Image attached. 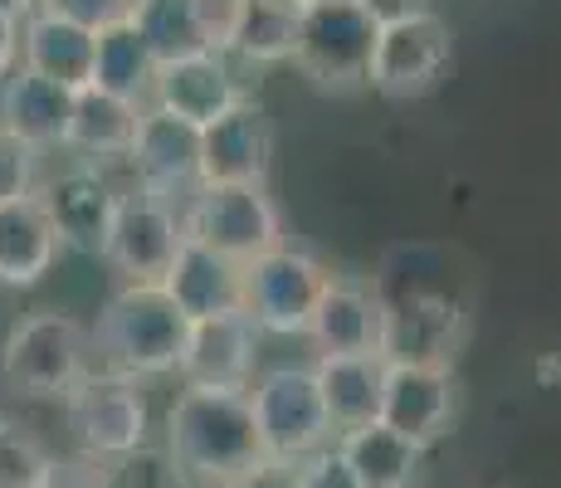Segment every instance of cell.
Listing matches in <instances>:
<instances>
[{
	"instance_id": "cell-7",
	"label": "cell",
	"mask_w": 561,
	"mask_h": 488,
	"mask_svg": "<svg viewBox=\"0 0 561 488\" xmlns=\"http://www.w3.org/2000/svg\"><path fill=\"white\" fill-rule=\"evenodd\" d=\"M181 230L234 264H250L284 245V215L264 186H196L181 201Z\"/></svg>"
},
{
	"instance_id": "cell-14",
	"label": "cell",
	"mask_w": 561,
	"mask_h": 488,
	"mask_svg": "<svg viewBox=\"0 0 561 488\" xmlns=\"http://www.w3.org/2000/svg\"><path fill=\"white\" fill-rule=\"evenodd\" d=\"M35 195H39V205H45L54 235H59V249L103 259L107 230H113V211H117V186L99 167L79 161V167L49 177L45 186H35Z\"/></svg>"
},
{
	"instance_id": "cell-21",
	"label": "cell",
	"mask_w": 561,
	"mask_h": 488,
	"mask_svg": "<svg viewBox=\"0 0 561 488\" xmlns=\"http://www.w3.org/2000/svg\"><path fill=\"white\" fill-rule=\"evenodd\" d=\"M93 45H99V30L73 25L49 10L20 20V64L64 83V89H83L93 79Z\"/></svg>"
},
{
	"instance_id": "cell-34",
	"label": "cell",
	"mask_w": 561,
	"mask_h": 488,
	"mask_svg": "<svg viewBox=\"0 0 561 488\" xmlns=\"http://www.w3.org/2000/svg\"><path fill=\"white\" fill-rule=\"evenodd\" d=\"M39 10H49V15L73 20V25L103 30V25H117V20H127L133 0H39Z\"/></svg>"
},
{
	"instance_id": "cell-30",
	"label": "cell",
	"mask_w": 561,
	"mask_h": 488,
	"mask_svg": "<svg viewBox=\"0 0 561 488\" xmlns=\"http://www.w3.org/2000/svg\"><path fill=\"white\" fill-rule=\"evenodd\" d=\"M49 444L15 416L0 425V488H35L49 469Z\"/></svg>"
},
{
	"instance_id": "cell-19",
	"label": "cell",
	"mask_w": 561,
	"mask_h": 488,
	"mask_svg": "<svg viewBox=\"0 0 561 488\" xmlns=\"http://www.w3.org/2000/svg\"><path fill=\"white\" fill-rule=\"evenodd\" d=\"M69 117H73V89L25 69V64H15L0 79V127L15 133L20 143L39 151L64 147L69 143Z\"/></svg>"
},
{
	"instance_id": "cell-3",
	"label": "cell",
	"mask_w": 561,
	"mask_h": 488,
	"mask_svg": "<svg viewBox=\"0 0 561 488\" xmlns=\"http://www.w3.org/2000/svg\"><path fill=\"white\" fill-rule=\"evenodd\" d=\"M89 356L93 338L73 313H25L0 338V386L25 400H64L83 382V372H93Z\"/></svg>"
},
{
	"instance_id": "cell-26",
	"label": "cell",
	"mask_w": 561,
	"mask_h": 488,
	"mask_svg": "<svg viewBox=\"0 0 561 488\" xmlns=\"http://www.w3.org/2000/svg\"><path fill=\"white\" fill-rule=\"evenodd\" d=\"M152 79H157V59L142 45V35L133 30V20H117V25L99 30V45H93V79L99 89L147 103L152 98Z\"/></svg>"
},
{
	"instance_id": "cell-23",
	"label": "cell",
	"mask_w": 561,
	"mask_h": 488,
	"mask_svg": "<svg viewBox=\"0 0 561 488\" xmlns=\"http://www.w3.org/2000/svg\"><path fill=\"white\" fill-rule=\"evenodd\" d=\"M332 444L342 450V459H347V469L357 474L362 488H415L420 464H425V444L405 440L401 430L381 425V420L337 430Z\"/></svg>"
},
{
	"instance_id": "cell-8",
	"label": "cell",
	"mask_w": 561,
	"mask_h": 488,
	"mask_svg": "<svg viewBox=\"0 0 561 488\" xmlns=\"http://www.w3.org/2000/svg\"><path fill=\"white\" fill-rule=\"evenodd\" d=\"M64 420L89 464H107L147 444V396L123 372H83V382L64 396Z\"/></svg>"
},
{
	"instance_id": "cell-18",
	"label": "cell",
	"mask_w": 561,
	"mask_h": 488,
	"mask_svg": "<svg viewBox=\"0 0 561 488\" xmlns=\"http://www.w3.org/2000/svg\"><path fill=\"white\" fill-rule=\"evenodd\" d=\"M304 338L318 347V356H352L381 352V293L362 279H328L312 303Z\"/></svg>"
},
{
	"instance_id": "cell-10",
	"label": "cell",
	"mask_w": 561,
	"mask_h": 488,
	"mask_svg": "<svg viewBox=\"0 0 561 488\" xmlns=\"http://www.w3.org/2000/svg\"><path fill=\"white\" fill-rule=\"evenodd\" d=\"M381 293V356L415 366H455V352L469 332V313L449 288Z\"/></svg>"
},
{
	"instance_id": "cell-29",
	"label": "cell",
	"mask_w": 561,
	"mask_h": 488,
	"mask_svg": "<svg viewBox=\"0 0 561 488\" xmlns=\"http://www.w3.org/2000/svg\"><path fill=\"white\" fill-rule=\"evenodd\" d=\"M99 488H196V484L176 469V459L167 450L137 444L133 454H117V459L99 464Z\"/></svg>"
},
{
	"instance_id": "cell-11",
	"label": "cell",
	"mask_w": 561,
	"mask_h": 488,
	"mask_svg": "<svg viewBox=\"0 0 561 488\" xmlns=\"http://www.w3.org/2000/svg\"><path fill=\"white\" fill-rule=\"evenodd\" d=\"M181 240V205L167 201V195L133 186L117 191V211H113V230H107L103 259L117 269L123 284H147V279H161L176 259Z\"/></svg>"
},
{
	"instance_id": "cell-22",
	"label": "cell",
	"mask_w": 561,
	"mask_h": 488,
	"mask_svg": "<svg viewBox=\"0 0 561 488\" xmlns=\"http://www.w3.org/2000/svg\"><path fill=\"white\" fill-rule=\"evenodd\" d=\"M59 259V235H54L39 195L0 205V284L5 288H35Z\"/></svg>"
},
{
	"instance_id": "cell-41",
	"label": "cell",
	"mask_w": 561,
	"mask_h": 488,
	"mask_svg": "<svg viewBox=\"0 0 561 488\" xmlns=\"http://www.w3.org/2000/svg\"><path fill=\"white\" fill-rule=\"evenodd\" d=\"M294 5H312V0H294Z\"/></svg>"
},
{
	"instance_id": "cell-37",
	"label": "cell",
	"mask_w": 561,
	"mask_h": 488,
	"mask_svg": "<svg viewBox=\"0 0 561 488\" xmlns=\"http://www.w3.org/2000/svg\"><path fill=\"white\" fill-rule=\"evenodd\" d=\"M20 64V20L0 15V79Z\"/></svg>"
},
{
	"instance_id": "cell-12",
	"label": "cell",
	"mask_w": 561,
	"mask_h": 488,
	"mask_svg": "<svg viewBox=\"0 0 561 488\" xmlns=\"http://www.w3.org/2000/svg\"><path fill=\"white\" fill-rule=\"evenodd\" d=\"M459 416V376L455 366H415V362H386L381 410L376 420L401 430L415 444H435L449 435Z\"/></svg>"
},
{
	"instance_id": "cell-35",
	"label": "cell",
	"mask_w": 561,
	"mask_h": 488,
	"mask_svg": "<svg viewBox=\"0 0 561 488\" xmlns=\"http://www.w3.org/2000/svg\"><path fill=\"white\" fill-rule=\"evenodd\" d=\"M220 488H294V464L259 459V464H250V469L230 474Z\"/></svg>"
},
{
	"instance_id": "cell-25",
	"label": "cell",
	"mask_w": 561,
	"mask_h": 488,
	"mask_svg": "<svg viewBox=\"0 0 561 488\" xmlns=\"http://www.w3.org/2000/svg\"><path fill=\"white\" fill-rule=\"evenodd\" d=\"M142 107L133 98H117L99 89V83H83L73 89V117H69V143L83 157H127L137 137V123H142Z\"/></svg>"
},
{
	"instance_id": "cell-36",
	"label": "cell",
	"mask_w": 561,
	"mask_h": 488,
	"mask_svg": "<svg viewBox=\"0 0 561 488\" xmlns=\"http://www.w3.org/2000/svg\"><path fill=\"white\" fill-rule=\"evenodd\" d=\"M35 488H99V464L89 459H49L45 479Z\"/></svg>"
},
{
	"instance_id": "cell-27",
	"label": "cell",
	"mask_w": 561,
	"mask_h": 488,
	"mask_svg": "<svg viewBox=\"0 0 561 488\" xmlns=\"http://www.w3.org/2000/svg\"><path fill=\"white\" fill-rule=\"evenodd\" d=\"M298 20H304V5H294V0H244L230 54L244 64H259V69L288 64L298 45Z\"/></svg>"
},
{
	"instance_id": "cell-2",
	"label": "cell",
	"mask_w": 561,
	"mask_h": 488,
	"mask_svg": "<svg viewBox=\"0 0 561 488\" xmlns=\"http://www.w3.org/2000/svg\"><path fill=\"white\" fill-rule=\"evenodd\" d=\"M186 332H191V318L176 308V298L161 288V279H147V284H117L107 293L99 328L89 338L99 347L107 372H123L133 382H142V376L176 372Z\"/></svg>"
},
{
	"instance_id": "cell-31",
	"label": "cell",
	"mask_w": 561,
	"mask_h": 488,
	"mask_svg": "<svg viewBox=\"0 0 561 488\" xmlns=\"http://www.w3.org/2000/svg\"><path fill=\"white\" fill-rule=\"evenodd\" d=\"M39 157H45L39 147L20 143L15 133H5V127H0V205L20 201V195H35V186H39Z\"/></svg>"
},
{
	"instance_id": "cell-20",
	"label": "cell",
	"mask_w": 561,
	"mask_h": 488,
	"mask_svg": "<svg viewBox=\"0 0 561 488\" xmlns=\"http://www.w3.org/2000/svg\"><path fill=\"white\" fill-rule=\"evenodd\" d=\"M161 288L176 298V308L196 318H220V313L240 308V264L225 254H215L201 240H181L171 269L161 274Z\"/></svg>"
},
{
	"instance_id": "cell-9",
	"label": "cell",
	"mask_w": 561,
	"mask_h": 488,
	"mask_svg": "<svg viewBox=\"0 0 561 488\" xmlns=\"http://www.w3.org/2000/svg\"><path fill=\"white\" fill-rule=\"evenodd\" d=\"M328 269L308 254V249L278 245L268 254L240 264V313L254 322L259 332H274V338H304L312 303H318L322 284H328Z\"/></svg>"
},
{
	"instance_id": "cell-1",
	"label": "cell",
	"mask_w": 561,
	"mask_h": 488,
	"mask_svg": "<svg viewBox=\"0 0 561 488\" xmlns=\"http://www.w3.org/2000/svg\"><path fill=\"white\" fill-rule=\"evenodd\" d=\"M161 450L176 459L196 488H220L230 474L264 459L250 410V390L225 386H186L167 410V444Z\"/></svg>"
},
{
	"instance_id": "cell-38",
	"label": "cell",
	"mask_w": 561,
	"mask_h": 488,
	"mask_svg": "<svg viewBox=\"0 0 561 488\" xmlns=\"http://www.w3.org/2000/svg\"><path fill=\"white\" fill-rule=\"evenodd\" d=\"M366 10H371L376 20H396V15H405V10H420L425 0H362Z\"/></svg>"
},
{
	"instance_id": "cell-17",
	"label": "cell",
	"mask_w": 561,
	"mask_h": 488,
	"mask_svg": "<svg viewBox=\"0 0 561 488\" xmlns=\"http://www.w3.org/2000/svg\"><path fill=\"white\" fill-rule=\"evenodd\" d=\"M244 93V83L234 79L230 69V54H186V59H171L157 64V79H152V98L147 103L161 107L171 117H186V123H215L220 113H230Z\"/></svg>"
},
{
	"instance_id": "cell-13",
	"label": "cell",
	"mask_w": 561,
	"mask_h": 488,
	"mask_svg": "<svg viewBox=\"0 0 561 488\" xmlns=\"http://www.w3.org/2000/svg\"><path fill=\"white\" fill-rule=\"evenodd\" d=\"M274 171V123L254 98L201 127V186H264Z\"/></svg>"
},
{
	"instance_id": "cell-28",
	"label": "cell",
	"mask_w": 561,
	"mask_h": 488,
	"mask_svg": "<svg viewBox=\"0 0 561 488\" xmlns=\"http://www.w3.org/2000/svg\"><path fill=\"white\" fill-rule=\"evenodd\" d=\"M127 20H133V30L142 35V45L152 49L157 64L186 59V54H205L196 5H191V0H133Z\"/></svg>"
},
{
	"instance_id": "cell-15",
	"label": "cell",
	"mask_w": 561,
	"mask_h": 488,
	"mask_svg": "<svg viewBox=\"0 0 561 488\" xmlns=\"http://www.w3.org/2000/svg\"><path fill=\"white\" fill-rule=\"evenodd\" d=\"M127 161L137 171V186L181 205L201 186V127L147 103L133 147H127Z\"/></svg>"
},
{
	"instance_id": "cell-6",
	"label": "cell",
	"mask_w": 561,
	"mask_h": 488,
	"mask_svg": "<svg viewBox=\"0 0 561 488\" xmlns=\"http://www.w3.org/2000/svg\"><path fill=\"white\" fill-rule=\"evenodd\" d=\"M449 64H455V35H449V25L435 10L420 5V10H405V15L376 25L366 89L381 98H396V103L425 98L430 89H439Z\"/></svg>"
},
{
	"instance_id": "cell-16",
	"label": "cell",
	"mask_w": 561,
	"mask_h": 488,
	"mask_svg": "<svg viewBox=\"0 0 561 488\" xmlns=\"http://www.w3.org/2000/svg\"><path fill=\"white\" fill-rule=\"evenodd\" d=\"M259 338L264 332L244 318L240 308L220 313V318H196L181 347V382L186 386H225V390H250L259 372Z\"/></svg>"
},
{
	"instance_id": "cell-40",
	"label": "cell",
	"mask_w": 561,
	"mask_h": 488,
	"mask_svg": "<svg viewBox=\"0 0 561 488\" xmlns=\"http://www.w3.org/2000/svg\"><path fill=\"white\" fill-rule=\"evenodd\" d=\"M5 420H10V406H5V396H0V425H5Z\"/></svg>"
},
{
	"instance_id": "cell-4",
	"label": "cell",
	"mask_w": 561,
	"mask_h": 488,
	"mask_svg": "<svg viewBox=\"0 0 561 488\" xmlns=\"http://www.w3.org/2000/svg\"><path fill=\"white\" fill-rule=\"evenodd\" d=\"M381 20L362 0H312L298 20L294 64L318 93H362Z\"/></svg>"
},
{
	"instance_id": "cell-24",
	"label": "cell",
	"mask_w": 561,
	"mask_h": 488,
	"mask_svg": "<svg viewBox=\"0 0 561 488\" xmlns=\"http://www.w3.org/2000/svg\"><path fill=\"white\" fill-rule=\"evenodd\" d=\"M312 382L322 390V406L332 416V430H352L376 420L386 386V356L381 352H352V356H318Z\"/></svg>"
},
{
	"instance_id": "cell-32",
	"label": "cell",
	"mask_w": 561,
	"mask_h": 488,
	"mask_svg": "<svg viewBox=\"0 0 561 488\" xmlns=\"http://www.w3.org/2000/svg\"><path fill=\"white\" fill-rule=\"evenodd\" d=\"M294 488H362V484L347 469L337 444H322V450H312L308 459L294 464Z\"/></svg>"
},
{
	"instance_id": "cell-5",
	"label": "cell",
	"mask_w": 561,
	"mask_h": 488,
	"mask_svg": "<svg viewBox=\"0 0 561 488\" xmlns=\"http://www.w3.org/2000/svg\"><path fill=\"white\" fill-rule=\"evenodd\" d=\"M250 410L259 430V450L274 464H298L312 450L332 444V416L322 406V390L312 382V366H268L250 382Z\"/></svg>"
},
{
	"instance_id": "cell-39",
	"label": "cell",
	"mask_w": 561,
	"mask_h": 488,
	"mask_svg": "<svg viewBox=\"0 0 561 488\" xmlns=\"http://www.w3.org/2000/svg\"><path fill=\"white\" fill-rule=\"evenodd\" d=\"M39 10V0H0V15H10V20H30Z\"/></svg>"
},
{
	"instance_id": "cell-33",
	"label": "cell",
	"mask_w": 561,
	"mask_h": 488,
	"mask_svg": "<svg viewBox=\"0 0 561 488\" xmlns=\"http://www.w3.org/2000/svg\"><path fill=\"white\" fill-rule=\"evenodd\" d=\"M191 5H196V25H201L205 49L230 54L234 30H240V15H244V0H191Z\"/></svg>"
}]
</instances>
